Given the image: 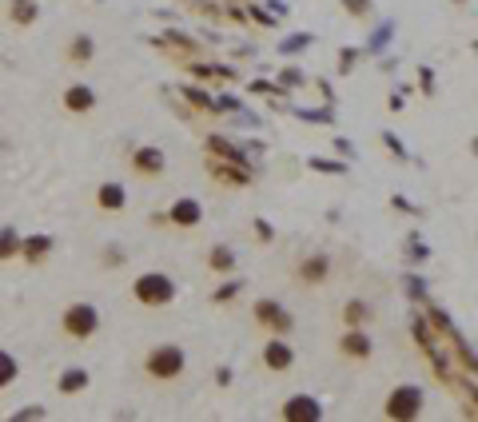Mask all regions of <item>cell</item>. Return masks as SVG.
I'll return each mask as SVG.
<instances>
[{
	"mask_svg": "<svg viewBox=\"0 0 478 422\" xmlns=\"http://www.w3.org/2000/svg\"><path fill=\"white\" fill-rule=\"evenodd\" d=\"M183 371H188V355H183V347H176V343H156V347L144 355V375L160 386L180 383Z\"/></svg>",
	"mask_w": 478,
	"mask_h": 422,
	"instance_id": "6da1fadb",
	"label": "cell"
},
{
	"mask_svg": "<svg viewBox=\"0 0 478 422\" xmlns=\"http://www.w3.org/2000/svg\"><path fill=\"white\" fill-rule=\"evenodd\" d=\"M132 299L140 303V307H148V311H164V307H171V303H176V279L164 275V272H144V275H136Z\"/></svg>",
	"mask_w": 478,
	"mask_h": 422,
	"instance_id": "7a4b0ae2",
	"label": "cell"
},
{
	"mask_svg": "<svg viewBox=\"0 0 478 422\" xmlns=\"http://www.w3.org/2000/svg\"><path fill=\"white\" fill-rule=\"evenodd\" d=\"M96 331H100V311L92 303H68L60 311V335L68 343H88Z\"/></svg>",
	"mask_w": 478,
	"mask_h": 422,
	"instance_id": "3957f363",
	"label": "cell"
},
{
	"mask_svg": "<svg viewBox=\"0 0 478 422\" xmlns=\"http://www.w3.org/2000/svg\"><path fill=\"white\" fill-rule=\"evenodd\" d=\"M383 415L387 418H399V422H407V418H419L422 415V391L419 386H395V391L387 395V407H383Z\"/></svg>",
	"mask_w": 478,
	"mask_h": 422,
	"instance_id": "277c9868",
	"label": "cell"
},
{
	"mask_svg": "<svg viewBox=\"0 0 478 422\" xmlns=\"http://www.w3.org/2000/svg\"><path fill=\"white\" fill-rule=\"evenodd\" d=\"M259 359H264L267 371L275 375H287L291 366H296V347L284 339V335H271V339L264 343V351H259Z\"/></svg>",
	"mask_w": 478,
	"mask_h": 422,
	"instance_id": "5b68a950",
	"label": "cell"
},
{
	"mask_svg": "<svg viewBox=\"0 0 478 422\" xmlns=\"http://www.w3.org/2000/svg\"><path fill=\"white\" fill-rule=\"evenodd\" d=\"M255 323L267 335H291V327H296V319H291L287 311L279 307V303H271V299H259L255 303Z\"/></svg>",
	"mask_w": 478,
	"mask_h": 422,
	"instance_id": "8992f818",
	"label": "cell"
},
{
	"mask_svg": "<svg viewBox=\"0 0 478 422\" xmlns=\"http://www.w3.org/2000/svg\"><path fill=\"white\" fill-rule=\"evenodd\" d=\"M128 168L136 171V176H144V180H160L164 176V168H168V156L160 148H136L132 156H128Z\"/></svg>",
	"mask_w": 478,
	"mask_h": 422,
	"instance_id": "52a82bcc",
	"label": "cell"
},
{
	"mask_svg": "<svg viewBox=\"0 0 478 422\" xmlns=\"http://www.w3.org/2000/svg\"><path fill=\"white\" fill-rule=\"evenodd\" d=\"M339 355H343V359H351V363H367L375 355V343L367 339L363 327H347L339 335Z\"/></svg>",
	"mask_w": 478,
	"mask_h": 422,
	"instance_id": "ba28073f",
	"label": "cell"
},
{
	"mask_svg": "<svg viewBox=\"0 0 478 422\" xmlns=\"http://www.w3.org/2000/svg\"><path fill=\"white\" fill-rule=\"evenodd\" d=\"M327 275H331V255L327 252H315L307 259H299V267H296V279L303 287H319V283H327Z\"/></svg>",
	"mask_w": 478,
	"mask_h": 422,
	"instance_id": "9c48e42d",
	"label": "cell"
},
{
	"mask_svg": "<svg viewBox=\"0 0 478 422\" xmlns=\"http://www.w3.org/2000/svg\"><path fill=\"white\" fill-rule=\"evenodd\" d=\"M60 104H64V112L68 116H88L96 112V92L88 88V84H68L60 96Z\"/></svg>",
	"mask_w": 478,
	"mask_h": 422,
	"instance_id": "30bf717a",
	"label": "cell"
},
{
	"mask_svg": "<svg viewBox=\"0 0 478 422\" xmlns=\"http://www.w3.org/2000/svg\"><path fill=\"white\" fill-rule=\"evenodd\" d=\"M168 220H171V227H183V232H192V227H200V223H203V208H200V200H192V196H180V200L168 208Z\"/></svg>",
	"mask_w": 478,
	"mask_h": 422,
	"instance_id": "8fae6325",
	"label": "cell"
},
{
	"mask_svg": "<svg viewBox=\"0 0 478 422\" xmlns=\"http://www.w3.org/2000/svg\"><path fill=\"white\" fill-rule=\"evenodd\" d=\"M279 415H284L287 422H319V418H323V407L315 403L311 395H291Z\"/></svg>",
	"mask_w": 478,
	"mask_h": 422,
	"instance_id": "7c38bea8",
	"label": "cell"
},
{
	"mask_svg": "<svg viewBox=\"0 0 478 422\" xmlns=\"http://www.w3.org/2000/svg\"><path fill=\"white\" fill-rule=\"evenodd\" d=\"M96 208H100L104 215H120L128 208V191H124V183H116V180H104L100 188H96Z\"/></svg>",
	"mask_w": 478,
	"mask_h": 422,
	"instance_id": "4fadbf2b",
	"label": "cell"
},
{
	"mask_svg": "<svg viewBox=\"0 0 478 422\" xmlns=\"http://www.w3.org/2000/svg\"><path fill=\"white\" fill-rule=\"evenodd\" d=\"M5 13H8V25H16V28H32V25L40 20V0H8Z\"/></svg>",
	"mask_w": 478,
	"mask_h": 422,
	"instance_id": "5bb4252c",
	"label": "cell"
},
{
	"mask_svg": "<svg viewBox=\"0 0 478 422\" xmlns=\"http://www.w3.org/2000/svg\"><path fill=\"white\" fill-rule=\"evenodd\" d=\"M52 255V235H28V240H20V259H25L28 267L45 263Z\"/></svg>",
	"mask_w": 478,
	"mask_h": 422,
	"instance_id": "9a60e30c",
	"label": "cell"
},
{
	"mask_svg": "<svg viewBox=\"0 0 478 422\" xmlns=\"http://www.w3.org/2000/svg\"><path fill=\"white\" fill-rule=\"evenodd\" d=\"M88 371H84V366H64L60 371V378H57V391L60 395H84L88 391Z\"/></svg>",
	"mask_w": 478,
	"mask_h": 422,
	"instance_id": "2e32d148",
	"label": "cell"
},
{
	"mask_svg": "<svg viewBox=\"0 0 478 422\" xmlns=\"http://www.w3.org/2000/svg\"><path fill=\"white\" fill-rule=\"evenodd\" d=\"M235 263H239V259H235V252L227 243H215L212 252H208V272L212 275H232Z\"/></svg>",
	"mask_w": 478,
	"mask_h": 422,
	"instance_id": "e0dca14e",
	"label": "cell"
},
{
	"mask_svg": "<svg viewBox=\"0 0 478 422\" xmlns=\"http://www.w3.org/2000/svg\"><path fill=\"white\" fill-rule=\"evenodd\" d=\"M64 57H68V64H92V57H96V40L88 36V32H80V36L68 40Z\"/></svg>",
	"mask_w": 478,
	"mask_h": 422,
	"instance_id": "ac0fdd59",
	"label": "cell"
},
{
	"mask_svg": "<svg viewBox=\"0 0 478 422\" xmlns=\"http://www.w3.org/2000/svg\"><path fill=\"white\" fill-rule=\"evenodd\" d=\"M20 255V232L16 227H0V263H13V259Z\"/></svg>",
	"mask_w": 478,
	"mask_h": 422,
	"instance_id": "d6986e66",
	"label": "cell"
},
{
	"mask_svg": "<svg viewBox=\"0 0 478 422\" xmlns=\"http://www.w3.org/2000/svg\"><path fill=\"white\" fill-rule=\"evenodd\" d=\"M16 378H20V363H16V355L0 347V391H8V386H13Z\"/></svg>",
	"mask_w": 478,
	"mask_h": 422,
	"instance_id": "ffe728a7",
	"label": "cell"
},
{
	"mask_svg": "<svg viewBox=\"0 0 478 422\" xmlns=\"http://www.w3.org/2000/svg\"><path fill=\"white\" fill-rule=\"evenodd\" d=\"M343 323L347 327H363V323H371V307H367L363 299H351L343 307Z\"/></svg>",
	"mask_w": 478,
	"mask_h": 422,
	"instance_id": "44dd1931",
	"label": "cell"
},
{
	"mask_svg": "<svg viewBox=\"0 0 478 422\" xmlns=\"http://www.w3.org/2000/svg\"><path fill=\"white\" fill-rule=\"evenodd\" d=\"M247 283H244V279H239V275H232V279H227V283L223 287H215V295H212V303H215V307H223V303H232L235 295H239V291H244Z\"/></svg>",
	"mask_w": 478,
	"mask_h": 422,
	"instance_id": "7402d4cb",
	"label": "cell"
},
{
	"mask_svg": "<svg viewBox=\"0 0 478 422\" xmlns=\"http://www.w3.org/2000/svg\"><path fill=\"white\" fill-rule=\"evenodd\" d=\"M212 171H215V176H223V183H239V188L252 183V180H247V171H232V168H220V164H212Z\"/></svg>",
	"mask_w": 478,
	"mask_h": 422,
	"instance_id": "603a6c76",
	"label": "cell"
},
{
	"mask_svg": "<svg viewBox=\"0 0 478 422\" xmlns=\"http://www.w3.org/2000/svg\"><path fill=\"white\" fill-rule=\"evenodd\" d=\"M215 383H220V386H227V383H232V366H220V375H215Z\"/></svg>",
	"mask_w": 478,
	"mask_h": 422,
	"instance_id": "cb8c5ba5",
	"label": "cell"
},
{
	"mask_svg": "<svg viewBox=\"0 0 478 422\" xmlns=\"http://www.w3.org/2000/svg\"><path fill=\"white\" fill-rule=\"evenodd\" d=\"M100 259H104V263H124V255H120V252H104Z\"/></svg>",
	"mask_w": 478,
	"mask_h": 422,
	"instance_id": "d4e9b609",
	"label": "cell"
}]
</instances>
